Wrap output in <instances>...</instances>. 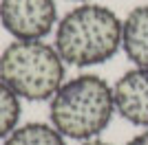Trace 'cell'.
Here are the masks:
<instances>
[{"label": "cell", "instance_id": "obj_1", "mask_svg": "<svg viewBox=\"0 0 148 145\" xmlns=\"http://www.w3.org/2000/svg\"><path fill=\"white\" fill-rule=\"evenodd\" d=\"M115 115L113 88L99 75H77L51 97V125L64 139L91 141L106 130Z\"/></svg>", "mask_w": 148, "mask_h": 145}, {"label": "cell", "instance_id": "obj_2", "mask_svg": "<svg viewBox=\"0 0 148 145\" xmlns=\"http://www.w3.org/2000/svg\"><path fill=\"white\" fill-rule=\"evenodd\" d=\"M122 46V22L104 5H80L58 22L56 51L71 66L104 64Z\"/></svg>", "mask_w": 148, "mask_h": 145}, {"label": "cell", "instance_id": "obj_3", "mask_svg": "<svg viewBox=\"0 0 148 145\" xmlns=\"http://www.w3.org/2000/svg\"><path fill=\"white\" fill-rule=\"evenodd\" d=\"M0 79L20 99L51 101L64 84V60L42 40H16L0 53Z\"/></svg>", "mask_w": 148, "mask_h": 145}, {"label": "cell", "instance_id": "obj_4", "mask_svg": "<svg viewBox=\"0 0 148 145\" xmlns=\"http://www.w3.org/2000/svg\"><path fill=\"white\" fill-rule=\"evenodd\" d=\"M56 22V0H0V24L16 40H42Z\"/></svg>", "mask_w": 148, "mask_h": 145}, {"label": "cell", "instance_id": "obj_5", "mask_svg": "<svg viewBox=\"0 0 148 145\" xmlns=\"http://www.w3.org/2000/svg\"><path fill=\"white\" fill-rule=\"evenodd\" d=\"M115 112L124 121L148 130V68L124 72L113 86Z\"/></svg>", "mask_w": 148, "mask_h": 145}, {"label": "cell", "instance_id": "obj_6", "mask_svg": "<svg viewBox=\"0 0 148 145\" xmlns=\"http://www.w3.org/2000/svg\"><path fill=\"white\" fill-rule=\"evenodd\" d=\"M122 48L137 68H148V5L135 7L122 22Z\"/></svg>", "mask_w": 148, "mask_h": 145}, {"label": "cell", "instance_id": "obj_7", "mask_svg": "<svg viewBox=\"0 0 148 145\" xmlns=\"http://www.w3.org/2000/svg\"><path fill=\"white\" fill-rule=\"evenodd\" d=\"M5 145H66L51 123H25L5 139Z\"/></svg>", "mask_w": 148, "mask_h": 145}, {"label": "cell", "instance_id": "obj_8", "mask_svg": "<svg viewBox=\"0 0 148 145\" xmlns=\"http://www.w3.org/2000/svg\"><path fill=\"white\" fill-rule=\"evenodd\" d=\"M20 97L0 79V139H7L18 127L20 121Z\"/></svg>", "mask_w": 148, "mask_h": 145}, {"label": "cell", "instance_id": "obj_9", "mask_svg": "<svg viewBox=\"0 0 148 145\" xmlns=\"http://www.w3.org/2000/svg\"><path fill=\"white\" fill-rule=\"evenodd\" d=\"M126 145H148V130H144V132H139L137 136H133Z\"/></svg>", "mask_w": 148, "mask_h": 145}, {"label": "cell", "instance_id": "obj_10", "mask_svg": "<svg viewBox=\"0 0 148 145\" xmlns=\"http://www.w3.org/2000/svg\"><path fill=\"white\" fill-rule=\"evenodd\" d=\"M82 145H111V143H106V141H99V139H91V141H84Z\"/></svg>", "mask_w": 148, "mask_h": 145}]
</instances>
